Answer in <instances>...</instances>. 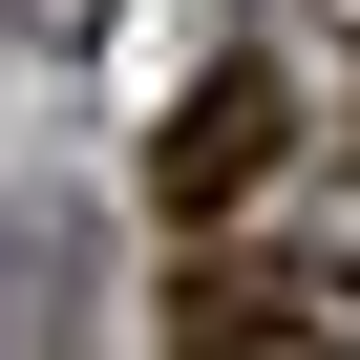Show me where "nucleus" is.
<instances>
[{
  "label": "nucleus",
  "mask_w": 360,
  "mask_h": 360,
  "mask_svg": "<svg viewBox=\"0 0 360 360\" xmlns=\"http://www.w3.org/2000/svg\"><path fill=\"white\" fill-rule=\"evenodd\" d=\"M276 148H297V85H276V64H212L191 106L148 127V191H169V233L212 255V233H233V212L276 191Z\"/></svg>",
  "instance_id": "obj_1"
},
{
  "label": "nucleus",
  "mask_w": 360,
  "mask_h": 360,
  "mask_svg": "<svg viewBox=\"0 0 360 360\" xmlns=\"http://www.w3.org/2000/svg\"><path fill=\"white\" fill-rule=\"evenodd\" d=\"M169 360H360V297L297 255H191L169 276Z\"/></svg>",
  "instance_id": "obj_2"
},
{
  "label": "nucleus",
  "mask_w": 360,
  "mask_h": 360,
  "mask_svg": "<svg viewBox=\"0 0 360 360\" xmlns=\"http://www.w3.org/2000/svg\"><path fill=\"white\" fill-rule=\"evenodd\" d=\"M43 22H64V43H85V22H106V0H43Z\"/></svg>",
  "instance_id": "obj_3"
}]
</instances>
